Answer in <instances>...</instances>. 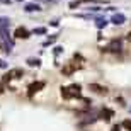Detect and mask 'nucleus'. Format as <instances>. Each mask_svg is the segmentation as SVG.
I'll list each match as a JSON object with an SVG mask.
<instances>
[{"label": "nucleus", "mask_w": 131, "mask_h": 131, "mask_svg": "<svg viewBox=\"0 0 131 131\" xmlns=\"http://www.w3.org/2000/svg\"><path fill=\"white\" fill-rule=\"evenodd\" d=\"M14 36H15V38H19V39H27V38H29V31L26 29V27H17L15 32H14Z\"/></svg>", "instance_id": "4"}, {"label": "nucleus", "mask_w": 131, "mask_h": 131, "mask_svg": "<svg viewBox=\"0 0 131 131\" xmlns=\"http://www.w3.org/2000/svg\"><path fill=\"white\" fill-rule=\"evenodd\" d=\"M26 10H27V12H32V10H41V7H39V5H34V4H27V5H26Z\"/></svg>", "instance_id": "8"}, {"label": "nucleus", "mask_w": 131, "mask_h": 131, "mask_svg": "<svg viewBox=\"0 0 131 131\" xmlns=\"http://www.w3.org/2000/svg\"><path fill=\"white\" fill-rule=\"evenodd\" d=\"M31 65H39V60H29Z\"/></svg>", "instance_id": "11"}, {"label": "nucleus", "mask_w": 131, "mask_h": 131, "mask_svg": "<svg viewBox=\"0 0 131 131\" xmlns=\"http://www.w3.org/2000/svg\"><path fill=\"white\" fill-rule=\"evenodd\" d=\"M90 90H94L97 94H107V89L102 87V85H97V83H90Z\"/></svg>", "instance_id": "6"}, {"label": "nucleus", "mask_w": 131, "mask_h": 131, "mask_svg": "<svg viewBox=\"0 0 131 131\" xmlns=\"http://www.w3.org/2000/svg\"><path fill=\"white\" fill-rule=\"evenodd\" d=\"M112 116H114V112H112L111 109H102V111H101V117H102V119H106V121H109Z\"/></svg>", "instance_id": "7"}, {"label": "nucleus", "mask_w": 131, "mask_h": 131, "mask_svg": "<svg viewBox=\"0 0 131 131\" xmlns=\"http://www.w3.org/2000/svg\"><path fill=\"white\" fill-rule=\"evenodd\" d=\"M22 75H24V70H22V68H12V70H9V72L4 75V80L5 82H10V80L20 78Z\"/></svg>", "instance_id": "2"}, {"label": "nucleus", "mask_w": 131, "mask_h": 131, "mask_svg": "<svg viewBox=\"0 0 131 131\" xmlns=\"http://www.w3.org/2000/svg\"><path fill=\"white\" fill-rule=\"evenodd\" d=\"M5 67V65H4V61H0V68H4Z\"/></svg>", "instance_id": "14"}, {"label": "nucleus", "mask_w": 131, "mask_h": 131, "mask_svg": "<svg viewBox=\"0 0 131 131\" xmlns=\"http://www.w3.org/2000/svg\"><path fill=\"white\" fill-rule=\"evenodd\" d=\"M80 85L78 83H72V85H67V87H61V95L65 99H75V97H80Z\"/></svg>", "instance_id": "1"}, {"label": "nucleus", "mask_w": 131, "mask_h": 131, "mask_svg": "<svg viewBox=\"0 0 131 131\" xmlns=\"http://www.w3.org/2000/svg\"><path fill=\"white\" fill-rule=\"evenodd\" d=\"M4 90H5V89H4V85H2V83H0V94L4 92Z\"/></svg>", "instance_id": "12"}, {"label": "nucleus", "mask_w": 131, "mask_h": 131, "mask_svg": "<svg viewBox=\"0 0 131 131\" xmlns=\"http://www.w3.org/2000/svg\"><path fill=\"white\" fill-rule=\"evenodd\" d=\"M123 128H126L128 131H131V121H129V119H126V121H123Z\"/></svg>", "instance_id": "10"}, {"label": "nucleus", "mask_w": 131, "mask_h": 131, "mask_svg": "<svg viewBox=\"0 0 131 131\" xmlns=\"http://www.w3.org/2000/svg\"><path fill=\"white\" fill-rule=\"evenodd\" d=\"M41 89H44V82H34V83H31L29 87H27V90H29V97H32L34 94L36 92H39V90H41Z\"/></svg>", "instance_id": "3"}, {"label": "nucleus", "mask_w": 131, "mask_h": 131, "mask_svg": "<svg viewBox=\"0 0 131 131\" xmlns=\"http://www.w3.org/2000/svg\"><path fill=\"white\" fill-rule=\"evenodd\" d=\"M111 131H119V126H114V128H112Z\"/></svg>", "instance_id": "13"}, {"label": "nucleus", "mask_w": 131, "mask_h": 131, "mask_svg": "<svg viewBox=\"0 0 131 131\" xmlns=\"http://www.w3.org/2000/svg\"><path fill=\"white\" fill-rule=\"evenodd\" d=\"M78 65L77 63H70V65H67V67H63V70H61V72L65 73V75H72L73 72H75V70H78Z\"/></svg>", "instance_id": "5"}, {"label": "nucleus", "mask_w": 131, "mask_h": 131, "mask_svg": "<svg viewBox=\"0 0 131 131\" xmlns=\"http://www.w3.org/2000/svg\"><path fill=\"white\" fill-rule=\"evenodd\" d=\"M123 20H124V15H116V17L112 19V22H114V24H123Z\"/></svg>", "instance_id": "9"}]
</instances>
